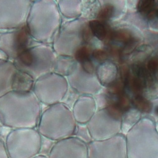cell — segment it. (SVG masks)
<instances>
[{
    "label": "cell",
    "mask_w": 158,
    "mask_h": 158,
    "mask_svg": "<svg viewBox=\"0 0 158 158\" xmlns=\"http://www.w3.org/2000/svg\"><path fill=\"white\" fill-rule=\"evenodd\" d=\"M37 44L39 43L33 39L26 24L15 29L0 32V51L11 61Z\"/></svg>",
    "instance_id": "9"
},
{
    "label": "cell",
    "mask_w": 158,
    "mask_h": 158,
    "mask_svg": "<svg viewBox=\"0 0 158 158\" xmlns=\"http://www.w3.org/2000/svg\"><path fill=\"white\" fill-rule=\"evenodd\" d=\"M89 158H127L126 139L121 135L87 144Z\"/></svg>",
    "instance_id": "12"
},
{
    "label": "cell",
    "mask_w": 158,
    "mask_h": 158,
    "mask_svg": "<svg viewBox=\"0 0 158 158\" xmlns=\"http://www.w3.org/2000/svg\"><path fill=\"white\" fill-rule=\"evenodd\" d=\"M97 109L96 101L91 96L81 95L72 109L77 123L87 124L94 115Z\"/></svg>",
    "instance_id": "15"
},
{
    "label": "cell",
    "mask_w": 158,
    "mask_h": 158,
    "mask_svg": "<svg viewBox=\"0 0 158 158\" xmlns=\"http://www.w3.org/2000/svg\"><path fill=\"white\" fill-rule=\"evenodd\" d=\"M155 1H140L138 4V10L143 14H151L155 7Z\"/></svg>",
    "instance_id": "28"
},
{
    "label": "cell",
    "mask_w": 158,
    "mask_h": 158,
    "mask_svg": "<svg viewBox=\"0 0 158 158\" xmlns=\"http://www.w3.org/2000/svg\"><path fill=\"white\" fill-rule=\"evenodd\" d=\"M134 102L135 107L140 111L149 112L151 110V102L142 96H137Z\"/></svg>",
    "instance_id": "26"
},
{
    "label": "cell",
    "mask_w": 158,
    "mask_h": 158,
    "mask_svg": "<svg viewBox=\"0 0 158 158\" xmlns=\"http://www.w3.org/2000/svg\"><path fill=\"white\" fill-rule=\"evenodd\" d=\"M128 80V84L131 90L136 96H141V94L143 90V79H142L139 76L135 75H127V77Z\"/></svg>",
    "instance_id": "23"
},
{
    "label": "cell",
    "mask_w": 158,
    "mask_h": 158,
    "mask_svg": "<svg viewBox=\"0 0 158 158\" xmlns=\"http://www.w3.org/2000/svg\"><path fill=\"white\" fill-rule=\"evenodd\" d=\"M42 138L37 128L11 129L5 140L10 158H33L40 154Z\"/></svg>",
    "instance_id": "6"
},
{
    "label": "cell",
    "mask_w": 158,
    "mask_h": 158,
    "mask_svg": "<svg viewBox=\"0 0 158 158\" xmlns=\"http://www.w3.org/2000/svg\"><path fill=\"white\" fill-rule=\"evenodd\" d=\"M113 38L117 41L128 43L132 40V37L131 34L127 31L122 30L114 32L112 35Z\"/></svg>",
    "instance_id": "29"
},
{
    "label": "cell",
    "mask_w": 158,
    "mask_h": 158,
    "mask_svg": "<svg viewBox=\"0 0 158 158\" xmlns=\"http://www.w3.org/2000/svg\"><path fill=\"white\" fill-rule=\"evenodd\" d=\"M157 77H158V75H157Z\"/></svg>",
    "instance_id": "38"
},
{
    "label": "cell",
    "mask_w": 158,
    "mask_h": 158,
    "mask_svg": "<svg viewBox=\"0 0 158 158\" xmlns=\"http://www.w3.org/2000/svg\"><path fill=\"white\" fill-rule=\"evenodd\" d=\"M81 95L78 93H77L75 90H73L72 88L69 87L67 93L66 94L65 96L64 97L61 102L64 103V104L67 105V106H68L70 108L72 109L74 104L77 101L78 98Z\"/></svg>",
    "instance_id": "27"
},
{
    "label": "cell",
    "mask_w": 158,
    "mask_h": 158,
    "mask_svg": "<svg viewBox=\"0 0 158 158\" xmlns=\"http://www.w3.org/2000/svg\"><path fill=\"white\" fill-rule=\"evenodd\" d=\"M75 63L76 61L72 56L58 55L52 72L67 77Z\"/></svg>",
    "instance_id": "19"
},
{
    "label": "cell",
    "mask_w": 158,
    "mask_h": 158,
    "mask_svg": "<svg viewBox=\"0 0 158 158\" xmlns=\"http://www.w3.org/2000/svg\"><path fill=\"white\" fill-rule=\"evenodd\" d=\"M62 23L57 1H32L26 25L37 43L52 45Z\"/></svg>",
    "instance_id": "2"
},
{
    "label": "cell",
    "mask_w": 158,
    "mask_h": 158,
    "mask_svg": "<svg viewBox=\"0 0 158 158\" xmlns=\"http://www.w3.org/2000/svg\"><path fill=\"white\" fill-rule=\"evenodd\" d=\"M81 64L82 66V67L83 68V69L87 73H89L91 74H94L96 73V69L92 60L86 61L85 62L81 63Z\"/></svg>",
    "instance_id": "33"
},
{
    "label": "cell",
    "mask_w": 158,
    "mask_h": 158,
    "mask_svg": "<svg viewBox=\"0 0 158 158\" xmlns=\"http://www.w3.org/2000/svg\"><path fill=\"white\" fill-rule=\"evenodd\" d=\"M148 69L151 73H158V56H154L149 61Z\"/></svg>",
    "instance_id": "31"
},
{
    "label": "cell",
    "mask_w": 158,
    "mask_h": 158,
    "mask_svg": "<svg viewBox=\"0 0 158 158\" xmlns=\"http://www.w3.org/2000/svg\"><path fill=\"white\" fill-rule=\"evenodd\" d=\"M48 158H89L87 144L79 138L72 136L56 142Z\"/></svg>",
    "instance_id": "14"
},
{
    "label": "cell",
    "mask_w": 158,
    "mask_h": 158,
    "mask_svg": "<svg viewBox=\"0 0 158 158\" xmlns=\"http://www.w3.org/2000/svg\"><path fill=\"white\" fill-rule=\"evenodd\" d=\"M57 3L63 19L72 20L81 18L83 9L81 0H59Z\"/></svg>",
    "instance_id": "17"
},
{
    "label": "cell",
    "mask_w": 158,
    "mask_h": 158,
    "mask_svg": "<svg viewBox=\"0 0 158 158\" xmlns=\"http://www.w3.org/2000/svg\"><path fill=\"white\" fill-rule=\"evenodd\" d=\"M89 26L94 37L99 41H104L107 37V30L102 22L98 20H89Z\"/></svg>",
    "instance_id": "22"
},
{
    "label": "cell",
    "mask_w": 158,
    "mask_h": 158,
    "mask_svg": "<svg viewBox=\"0 0 158 158\" xmlns=\"http://www.w3.org/2000/svg\"><path fill=\"white\" fill-rule=\"evenodd\" d=\"M77 125L72 109L60 102L43 111L37 129L43 137L58 142L74 136Z\"/></svg>",
    "instance_id": "3"
},
{
    "label": "cell",
    "mask_w": 158,
    "mask_h": 158,
    "mask_svg": "<svg viewBox=\"0 0 158 158\" xmlns=\"http://www.w3.org/2000/svg\"><path fill=\"white\" fill-rule=\"evenodd\" d=\"M33 158H48V156H45V155H43V154H39L37 156L33 157Z\"/></svg>",
    "instance_id": "36"
},
{
    "label": "cell",
    "mask_w": 158,
    "mask_h": 158,
    "mask_svg": "<svg viewBox=\"0 0 158 158\" xmlns=\"http://www.w3.org/2000/svg\"><path fill=\"white\" fill-rule=\"evenodd\" d=\"M0 158H10L6 151L5 140L2 138H0Z\"/></svg>",
    "instance_id": "35"
},
{
    "label": "cell",
    "mask_w": 158,
    "mask_h": 158,
    "mask_svg": "<svg viewBox=\"0 0 158 158\" xmlns=\"http://www.w3.org/2000/svg\"><path fill=\"white\" fill-rule=\"evenodd\" d=\"M94 49H93L90 46V43L85 44L78 48L75 53L73 58L77 62L80 63L91 60Z\"/></svg>",
    "instance_id": "21"
},
{
    "label": "cell",
    "mask_w": 158,
    "mask_h": 158,
    "mask_svg": "<svg viewBox=\"0 0 158 158\" xmlns=\"http://www.w3.org/2000/svg\"><path fill=\"white\" fill-rule=\"evenodd\" d=\"M108 58V52L101 49H95L93 52V57H92V58L94 59L96 61L100 63L106 61Z\"/></svg>",
    "instance_id": "30"
},
{
    "label": "cell",
    "mask_w": 158,
    "mask_h": 158,
    "mask_svg": "<svg viewBox=\"0 0 158 158\" xmlns=\"http://www.w3.org/2000/svg\"><path fill=\"white\" fill-rule=\"evenodd\" d=\"M123 84L121 81H118L114 84H111L109 87V91L112 94H118L122 90Z\"/></svg>",
    "instance_id": "34"
},
{
    "label": "cell",
    "mask_w": 158,
    "mask_h": 158,
    "mask_svg": "<svg viewBox=\"0 0 158 158\" xmlns=\"http://www.w3.org/2000/svg\"><path fill=\"white\" fill-rule=\"evenodd\" d=\"M18 70L8 60H0V98L13 90V82Z\"/></svg>",
    "instance_id": "16"
},
{
    "label": "cell",
    "mask_w": 158,
    "mask_h": 158,
    "mask_svg": "<svg viewBox=\"0 0 158 158\" xmlns=\"http://www.w3.org/2000/svg\"><path fill=\"white\" fill-rule=\"evenodd\" d=\"M114 13V7L110 5L107 4L104 5L102 7H101L100 11L97 17V20L103 22H106L111 19Z\"/></svg>",
    "instance_id": "25"
},
{
    "label": "cell",
    "mask_w": 158,
    "mask_h": 158,
    "mask_svg": "<svg viewBox=\"0 0 158 158\" xmlns=\"http://www.w3.org/2000/svg\"><path fill=\"white\" fill-rule=\"evenodd\" d=\"M74 136L81 139L87 144L89 143L93 140L89 132V130L87 128V124L77 123Z\"/></svg>",
    "instance_id": "24"
},
{
    "label": "cell",
    "mask_w": 158,
    "mask_h": 158,
    "mask_svg": "<svg viewBox=\"0 0 158 158\" xmlns=\"http://www.w3.org/2000/svg\"><path fill=\"white\" fill-rule=\"evenodd\" d=\"M125 139L127 158H158V131L152 122L140 121Z\"/></svg>",
    "instance_id": "5"
},
{
    "label": "cell",
    "mask_w": 158,
    "mask_h": 158,
    "mask_svg": "<svg viewBox=\"0 0 158 158\" xmlns=\"http://www.w3.org/2000/svg\"><path fill=\"white\" fill-rule=\"evenodd\" d=\"M35 80L28 74L20 71H17L14 82L13 90L18 92H32Z\"/></svg>",
    "instance_id": "18"
},
{
    "label": "cell",
    "mask_w": 158,
    "mask_h": 158,
    "mask_svg": "<svg viewBox=\"0 0 158 158\" xmlns=\"http://www.w3.org/2000/svg\"><path fill=\"white\" fill-rule=\"evenodd\" d=\"M32 1L0 0V32L26 24Z\"/></svg>",
    "instance_id": "10"
},
{
    "label": "cell",
    "mask_w": 158,
    "mask_h": 158,
    "mask_svg": "<svg viewBox=\"0 0 158 158\" xmlns=\"http://www.w3.org/2000/svg\"><path fill=\"white\" fill-rule=\"evenodd\" d=\"M41 105L32 91L11 90L0 98V122L11 129L37 128Z\"/></svg>",
    "instance_id": "1"
},
{
    "label": "cell",
    "mask_w": 158,
    "mask_h": 158,
    "mask_svg": "<svg viewBox=\"0 0 158 158\" xmlns=\"http://www.w3.org/2000/svg\"><path fill=\"white\" fill-rule=\"evenodd\" d=\"M87 126L93 140H106L118 135L122 130V119L105 108L97 111Z\"/></svg>",
    "instance_id": "11"
},
{
    "label": "cell",
    "mask_w": 158,
    "mask_h": 158,
    "mask_svg": "<svg viewBox=\"0 0 158 158\" xmlns=\"http://www.w3.org/2000/svg\"><path fill=\"white\" fill-rule=\"evenodd\" d=\"M69 87L81 95L91 96L95 93L101 84L95 75L85 72L81 63L76 61L73 68L67 77Z\"/></svg>",
    "instance_id": "13"
},
{
    "label": "cell",
    "mask_w": 158,
    "mask_h": 158,
    "mask_svg": "<svg viewBox=\"0 0 158 158\" xmlns=\"http://www.w3.org/2000/svg\"><path fill=\"white\" fill-rule=\"evenodd\" d=\"M89 20L82 18L63 22L56 35L52 47L57 55L73 57L85 41V29Z\"/></svg>",
    "instance_id": "7"
},
{
    "label": "cell",
    "mask_w": 158,
    "mask_h": 158,
    "mask_svg": "<svg viewBox=\"0 0 158 158\" xmlns=\"http://www.w3.org/2000/svg\"><path fill=\"white\" fill-rule=\"evenodd\" d=\"M69 89L67 77L51 72L37 79L32 93L39 102L48 107L61 102Z\"/></svg>",
    "instance_id": "8"
},
{
    "label": "cell",
    "mask_w": 158,
    "mask_h": 158,
    "mask_svg": "<svg viewBox=\"0 0 158 158\" xmlns=\"http://www.w3.org/2000/svg\"><path fill=\"white\" fill-rule=\"evenodd\" d=\"M117 104L122 110L127 111L130 108V100L126 95H121Z\"/></svg>",
    "instance_id": "32"
},
{
    "label": "cell",
    "mask_w": 158,
    "mask_h": 158,
    "mask_svg": "<svg viewBox=\"0 0 158 158\" xmlns=\"http://www.w3.org/2000/svg\"><path fill=\"white\" fill-rule=\"evenodd\" d=\"M82 2L83 9L81 18L87 20L95 15L97 18L101 9L99 2L96 1H82Z\"/></svg>",
    "instance_id": "20"
},
{
    "label": "cell",
    "mask_w": 158,
    "mask_h": 158,
    "mask_svg": "<svg viewBox=\"0 0 158 158\" xmlns=\"http://www.w3.org/2000/svg\"><path fill=\"white\" fill-rule=\"evenodd\" d=\"M2 123H1V122H0V128H1V126H2Z\"/></svg>",
    "instance_id": "37"
},
{
    "label": "cell",
    "mask_w": 158,
    "mask_h": 158,
    "mask_svg": "<svg viewBox=\"0 0 158 158\" xmlns=\"http://www.w3.org/2000/svg\"><path fill=\"white\" fill-rule=\"evenodd\" d=\"M57 56L52 45L37 44L23 52L13 63L19 71L36 81L53 72Z\"/></svg>",
    "instance_id": "4"
}]
</instances>
